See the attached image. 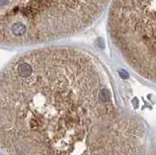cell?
I'll list each match as a JSON object with an SVG mask.
<instances>
[{
  "label": "cell",
  "mask_w": 156,
  "mask_h": 155,
  "mask_svg": "<svg viewBox=\"0 0 156 155\" xmlns=\"http://www.w3.org/2000/svg\"><path fill=\"white\" fill-rule=\"evenodd\" d=\"M0 140L9 155H139L144 129L114 101L92 55L50 47L2 71Z\"/></svg>",
  "instance_id": "6da1fadb"
},
{
  "label": "cell",
  "mask_w": 156,
  "mask_h": 155,
  "mask_svg": "<svg viewBox=\"0 0 156 155\" xmlns=\"http://www.w3.org/2000/svg\"><path fill=\"white\" fill-rule=\"evenodd\" d=\"M111 0H0V41L29 46L74 36L90 26Z\"/></svg>",
  "instance_id": "7a4b0ae2"
},
{
  "label": "cell",
  "mask_w": 156,
  "mask_h": 155,
  "mask_svg": "<svg viewBox=\"0 0 156 155\" xmlns=\"http://www.w3.org/2000/svg\"><path fill=\"white\" fill-rule=\"evenodd\" d=\"M108 32L124 60L156 83V0H114Z\"/></svg>",
  "instance_id": "3957f363"
}]
</instances>
